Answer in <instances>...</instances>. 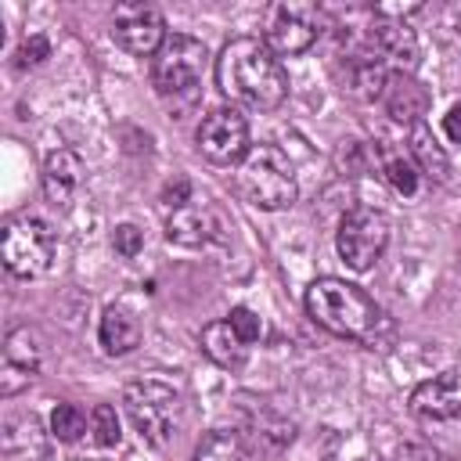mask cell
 Masks as SVG:
<instances>
[{
	"mask_svg": "<svg viewBox=\"0 0 461 461\" xmlns=\"http://www.w3.org/2000/svg\"><path fill=\"white\" fill-rule=\"evenodd\" d=\"M382 101H385V112L396 122H403V126H418L421 115H425V108H429V94L411 76H403V72H393Z\"/></svg>",
	"mask_w": 461,
	"mask_h": 461,
	"instance_id": "obj_18",
	"label": "cell"
},
{
	"mask_svg": "<svg viewBox=\"0 0 461 461\" xmlns=\"http://www.w3.org/2000/svg\"><path fill=\"white\" fill-rule=\"evenodd\" d=\"M86 432V414L76 403H58L50 411V436H58L61 443H76Z\"/></svg>",
	"mask_w": 461,
	"mask_h": 461,
	"instance_id": "obj_23",
	"label": "cell"
},
{
	"mask_svg": "<svg viewBox=\"0 0 461 461\" xmlns=\"http://www.w3.org/2000/svg\"><path fill=\"white\" fill-rule=\"evenodd\" d=\"M216 234H220V220L205 205H191L187 202V205L173 209L169 220H166V238L173 245H184V249H205Z\"/></svg>",
	"mask_w": 461,
	"mask_h": 461,
	"instance_id": "obj_16",
	"label": "cell"
},
{
	"mask_svg": "<svg viewBox=\"0 0 461 461\" xmlns=\"http://www.w3.org/2000/svg\"><path fill=\"white\" fill-rule=\"evenodd\" d=\"M112 249H115L122 259H133V256L144 249V238H140V230H137L133 223H119L115 234H112Z\"/></svg>",
	"mask_w": 461,
	"mask_h": 461,
	"instance_id": "obj_26",
	"label": "cell"
},
{
	"mask_svg": "<svg viewBox=\"0 0 461 461\" xmlns=\"http://www.w3.org/2000/svg\"><path fill=\"white\" fill-rule=\"evenodd\" d=\"M191 461H249V447L241 443L238 432L216 429V432L202 436V443L194 447V457Z\"/></svg>",
	"mask_w": 461,
	"mask_h": 461,
	"instance_id": "obj_22",
	"label": "cell"
},
{
	"mask_svg": "<svg viewBox=\"0 0 461 461\" xmlns=\"http://www.w3.org/2000/svg\"><path fill=\"white\" fill-rule=\"evenodd\" d=\"M47 58H50V40L43 32H29L18 47V65L29 68V65H43Z\"/></svg>",
	"mask_w": 461,
	"mask_h": 461,
	"instance_id": "obj_25",
	"label": "cell"
},
{
	"mask_svg": "<svg viewBox=\"0 0 461 461\" xmlns=\"http://www.w3.org/2000/svg\"><path fill=\"white\" fill-rule=\"evenodd\" d=\"M97 339H101V349L108 357H126L140 346V321L126 306H108L101 317Z\"/></svg>",
	"mask_w": 461,
	"mask_h": 461,
	"instance_id": "obj_19",
	"label": "cell"
},
{
	"mask_svg": "<svg viewBox=\"0 0 461 461\" xmlns=\"http://www.w3.org/2000/svg\"><path fill=\"white\" fill-rule=\"evenodd\" d=\"M234 187L249 205L267 212L288 209L299 194L295 169L277 144H252L245 158L234 166Z\"/></svg>",
	"mask_w": 461,
	"mask_h": 461,
	"instance_id": "obj_4",
	"label": "cell"
},
{
	"mask_svg": "<svg viewBox=\"0 0 461 461\" xmlns=\"http://www.w3.org/2000/svg\"><path fill=\"white\" fill-rule=\"evenodd\" d=\"M443 133H447L454 144H461V104H454V108L443 115Z\"/></svg>",
	"mask_w": 461,
	"mask_h": 461,
	"instance_id": "obj_29",
	"label": "cell"
},
{
	"mask_svg": "<svg viewBox=\"0 0 461 461\" xmlns=\"http://www.w3.org/2000/svg\"><path fill=\"white\" fill-rule=\"evenodd\" d=\"M216 86L230 108L274 112L288 97V76L281 58L256 36H238L223 43L216 58Z\"/></svg>",
	"mask_w": 461,
	"mask_h": 461,
	"instance_id": "obj_1",
	"label": "cell"
},
{
	"mask_svg": "<svg viewBox=\"0 0 461 461\" xmlns=\"http://www.w3.org/2000/svg\"><path fill=\"white\" fill-rule=\"evenodd\" d=\"M90 432H94V439H97L101 447H115V443L122 439V429H119V414H115V407L97 403V407L90 411Z\"/></svg>",
	"mask_w": 461,
	"mask_h": 461,
	"instance_id": "obj_24",
	"label": "cell"
},
{
	"mask_svg": "<svg viewBox=\"0 0 461 461\" xmlns=\"http://www.w3.org/2000/svg\"><path fill=\"white\" fill-rule=\"evenodd\" d=\"M321 7L306 0H277L263 14V43L274 54H303L321 36Z\"/></svg>",
	"mask_w": 461,
	"mask_h": 461,
	"instance_id": "obj_7",
	"label": "cell"
},
{
	"mask_svg": "<svg viewBox=\"0 0 461 461\" xmlns=\"http://www.w3.org/2000/svg\"><path fill=\"white\" fill-rule=\"evenodd\" d=\"M166 36V18L151 4H119L112 11V40L133 58H155Z\"/></svg>",
	"mask_w": 461,
	"mask_h": 461,
	"instance_id": "obj_10",
	"label": "cell"
},
{
	"mask_svg": "<svg viewBox=\"0 0 461 461\" xmlns=\"http://www.w3.org/2000/svg\"><path fill=\"white\" fill-rule=\"evenodd\" d=\"M83 173H86V166L72 148L50 151L47 162H43V194H47V202L54 209H68L76 202L79 187H83Z\"/></svg>",
	"mask_w": 461,
	"mask_h": 461,
	"instance_id": "obj_15",
	"label": "cell"
},
{
	"mask_svg": "<svg viewBox=\"0 0 461 461\" xmlns=\"http://www.w3.org/2000/svg\"><path fill=\"white\" fill-rule=\"evenodd\" d=\"M205 65H209L205 43L194 40V36H187V32L166 36V43L158 47V54L151 58V86H155L158 101L173 115L194 108V101L202 97Z\"/></svg>",
	"mask_w": 461,
	"mask_h": 461,
	"instance_id": "obj_3",
	"label": "cell"
},
{
	"mask_svg": "<svg viewBox=\"0 0 461 461\" xmlns=\"http://www.w3.org/2000/svg\"><path fill=\"white\" fill-rule=\"evenodd\" d=\"M393 461H443V457L425 443H400L393 450Z\"/></svg>",
	"mask_w": 461,
	"mask_h": 461,
	"instance_id": "obj_28",
	"label": "cell"
},
{
	"mask_svg": "<svg viewBox=\"0 0 461 461\" xmlns=\"http://www.w3.org/2000/svg\"><path fill=\"white\" fill-rule=\"evenodd\" d=\"M385 245H389V220H385V212H378L371 205H353L342 216L339 234H335V249H339L346 267L371 270L382 259Z\"/></svg>",
	"mask_w": 461,
	"mask_h": 461,
	"instance_id": "obj_8",
	"label": "cell"
},
{
	"mask_svg": "<svg viewBox=\"0 0 461 461\" xmlns=\"http://www.w3.org/2000/svg\"><path fill=\"white\" fill-rule=\"evenodd\" d=\"M198 346H202V353H205L212 364H220V367H241L245 357H249V342L234 331V324H230L227 317L205 324L202 335H198Z\"/></svg>",
	"mask_w": 461,
	"mask_h": 461,
	"instance_id": "obj_17",
	"label": "cell"
},
{
	"mask_svg": "<svg viewBox=\"0 0 461 461\" xmlns=\"http://www.w3.org/2000/svg\"><path fill=\"white\" fill-rule=\"evenodd\" d=\"M411 411L425 421H450L461 414V367H447L429 382L414 385Z\"/></svg>",
	"mask_w": 461,
	"mask_h": 461,
	"instance_id": "obj_13",
	"label": "cell"
},
{
	"mask_svg": "<svg viewBox=\"0 0 461 461\" xmlns=\"http://www.w3.org/2000/svg\"><path fill=\"white\" fill-rule=\"evenodd\" d=\"M0 457L4 461H47L50 436L36 414H14L4 421L0 432Z\"/></svg>",
	"mask_w": 461,
	"mask_h": 461,
	"instance_id": "obj_14",
	"label": "cell"
},
{
	"mask_svg": "<svg viewBox=\"0 0 461 461\" xmlns=\"http://www.w3.org/2000/svg\"><path fill=\"white\" fill-rule=\"evenodd\" d=\"M306 313L324 331L339 339H357V342H375L378 328L385 324L375 299L360 285L342 277H317L306 288Z\"/></svg>",
	"mask_w": 461,
	"mask_h": 461,
	"instance_id": "obj_2",
	"label": "cell"
},
{
	"mask_svg": "<svg viewBox=\"0 0 461 461\" xmlns=\"http://www.w3.org/2000/svg\"><path fill=\"white\" fill-rule=\"evenodd\" d=\"M122 407L130 425L144 443L166 447L180 432V393L158 378H137L122 389Z\"/></svg>",
	"mask_w": 461,
	"mask_h": 461,
	"instance_id": "obj_5",
	"label": "cell"
},
{
	"mask_svg": "<svg viewBox=\"0 0 461 461\" xmlns=\"http://www.w3.org/2000/svg\"><path fill=\"white\" fill-rule=\"evenodd\" d=\"M198 151L212 162V166H238L245 158L249 144V122L238 108H212L202 122H198Z\"/></svg>",
	"mask_w": 461,
	"mask_h": 461,
	"instance_id": "obj_9",
	"label": "cell"
},
{
	"mask_svg": "<svg viewBox=\"0 0 461 461\" xmlns=\"http://www.w3.org/2000/svg\"><path fill=\"white\" fill-rule=\"evenodd\" d=\"M54 252H58V238H54V230H50L47 220L22 212V216H11L4 223L0 259H4V267L14 277L29 281V277L47 274L54 267Z\"/></svg>",
	"mask_w": 461,
	"mask_h": 461,
	"instance_id": "obj_6",
	"label": "cell"
},
{
	"mask_svg": "<svg viewBox=\"0 0 461 461\" xmlns=\"http://www.w3.org/2000/svg\"><path fill=\"white\" fill-rule=\"evenodd\" d=\"M227 321L234 324V331H238L245 342H256V339L263 335V321H259V317H256L249 306H234V310L227 313Z\"/></svg>",
	"mask_w": 461,
	"mask_h": 461,
	"instance_id": "obj_27",
	"label": "cell"
},
{
	"mask_svg": "<svg viewBox=\"0 0 461 461\" xmlns=\"http://www.w3.org/2000/svg\"><path fill=\"white\" fill-rule=\"evenodd\" d=\"M375 155H378V166H382L385 180L393 184V191H400V194L411 198L418 191V166H414L411 151L407 148H396L393 140H378L375 144Z\"/></svg>",
	"mask_w": 461,
	"mask_h": 461,
	"instance_id": "obj_21",
	"label": "cell"
},
{
	"mask_svg": "<svg viewBox=\"0 0 461 461\" xmlns=\"http://www.w3.org/2000/svg\"><path fill=\"white\" fill-rule=\"evenodd\" d=\"M367 50L378 54L393 72H403V76H411L421 58L414 29L407 22H393V18H378V14L367 25Z\"/></svg>",
	"mask_w": 461,
	"mask_h": 461,
	"instance_id": "obj_11",
	"label": "cell"
},
{
	"mask_svg": "<svg viewBox=\"0 0 461 461\" xmlns=\"http://www.w3.org/2000/svg\"><path fill=\"white\" fill-rule=\"evenodd\" d=\"M43 346L32 328H14L4 342V367H0V393L14 396L22 385H29L40 375Z\"/></svg>",
	"mask_w": 461,
	"mask_h": 461,
	"instance_id": "obj_12",
	"label": "cell"
},
{
	"mask_svg": "<svg viewBox=\"0 0 461 461\" xmlns=\"http://www.w3.org/2000/svg\"><path fill=\"white\" fill-rule=\"evenodd\" d=\"M407 151H411L418 173H425L432 184H447V180H450V158H447V151L439 148V140L432 137V130H429L425 122L411 126V133H407Z\"/></svg>",
	"mask_w": 461,
	"mask_h": 461,
	"instance_id": "obj_20",
	"label": "cell"
}]
</instances>
